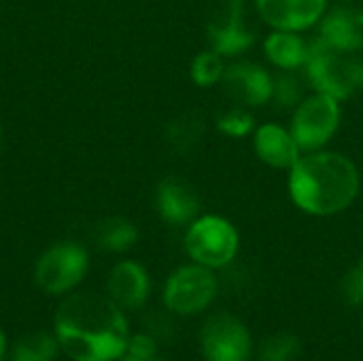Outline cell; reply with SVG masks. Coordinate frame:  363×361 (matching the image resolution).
Instances as JSON below:
<instances>
[{
    "instance_id": "1",
    "label": "cell",
    "mask_w": 363,
    "mask_h": 361,
    "mask_svg": "<svg viewBox=\"0 0 363 361\" xmlns=\"http://www.w3.org/2000/svg\"><path fill=\"white\" fill-rule=\"evenodd\" d=\"M53 334L72 361H117L132 336L125 311L96 291L68 294L55 309Z\"/></svg>"
},
{
    "instance_id": "2",
    "label": "cell",
    "mask_w": 363,
    "mask_h": 361,
    "mask_svg": "<svg viewBox=\"0 0 363 361\" xmlns=\"http://www.w3.org/2000/svg\"><path fill=\"white\" fill-rule=\"evenodd\" d=\"M287 191L296 209L313 217L347 211L359 196L362 177L355 162L340 151H311L287 170Z\"/></svg>"
},
{
    "instance_id": "3",
    "label": "cell",
    "mask_w": 363,
    "mask_h": 361,
    "mask_svg": "<svg viewBox=\"0 0 363 361\" xmlns=\"http://www.w3.org/2000/svg\"><path fill=\"white\" fill-rule=\"evenodd\" d=\"M304 74L315 91L330 94L342 102L363 91V55L336 49L315 36L311 38Z\"/></svg>"
},
{
    "instance_id": "4",
    "label": "cell",
    "mask_w": 363,
    "mask_h": 361,
    "mask_svg": "<svg viewBox=\"0 0 363 361\" xmlns=\"http://www.w3.org/2000/svg\"><path fill=\"white\" fill-rule=\"evenodd\" d=\"M183 245L191 262L221 270L236 260L240 236L230 219L221 215H200L187 226Z\"/></svg>"
},
{
    "instance_id": "5",
    "label": "cell",
    "mask_w": 363,
    "mask_h": 361,
    "mask_svg": "<svg viewBox=\"0 0 363 361\" xmlns=\"http://www.w3.org/2000/svg\"><path fill=\"white\" fill-rule=\"evenodd\" d=\"M340 100L323 91H313L306 94V98L294 109L289 130L302 153H311L328 147L340 128Z\"/></svg>"
},
{
    "instance_id": "6",
    "label": "cell",
    "mask_w": 363,
    "mask_h": 361,
    "mask_svg": "<svg viewBox=\"0 0 363 361\" xmlns=\"http://www.w3.org/2000/svg\"><path fill=\"white\" fill-rule=\"evenodd\" d=\"M219 294L215 270L196 262L177 268L164 283L162 300L166 311L179 317H189L206 311Z\"/></svg>"
},
{
    "instance_id": "7",
    "label": "cell",
    "mask_w": 363,
    "mask_h": 361,
    "mask_svg": "<svg viewBox=\"0 0 363 361\" xmlns=\"http://www.w3.org/2000/svg\"><path fill=\"white\" fill-rule=\"evenodd\" d=\"M89 270L87 251L72 240L49 247L36 262L34 281L49 296H68L85 279Z\"/></svg>"
},
{
    "instance_id": "8",
    "label": "cell",
    "mask_w": 363,
    "mask_h": 361,
    "mask_svg": "<svg viewBox=\"0 0 363 361\" xmlns=\"http://www.w3.org/2000/svg\"><path fill=\"white\" fill-rule=\"evenodd\" d=\"M211 49L223 57H236L251 49L257 40V30L251 21L247 0H221L206 23Z\"/></svg>"
},
{
    "instance_id": "9",
    "label": "cell",
    "mask_w": 363,
    "mask_h": 361,
    "mask_svg": "<svg viewBox=\"0 0 363 361\" xmlns=\"http://www.w3.org/2000/svg\"><path fill=\"white\" fill-rule=\"evenodd\" d=\"M200 349L206 361H249L253 340L249 328L236 315L217 313L200 330Z\"/></svg>"
},
{
    "instance_id": "10",
    "label": "cell",
    "mask_w": 363,
    "mask_h": 361,
    "mask_svg": "<svg viewBox=\"0 0 363 361\" xmlns=\"http://www.w3.org/2000/svg\"><path fill=\"white\" fill-rule=\"evenodd\" d=\"M219 85L232 102L245 109L272 102V74L255 62H234L225 66Z\"/></svg>"
},
{
    "instance_id": "11",
    "label": "cell",
    "mask_w": 363,
    "mask_h": 361,
    "mask_svg": "<svg viewBox=\"0 0 363 361\" xmlns=\"http://www.w3.org/2000/svg\"><path fill=\"white\" fill-rule=\"evenodd\" d=\"M257 15L272 30L306 32L328 13V0H253Z\"/></svg>"
},
{
    "instance_id": "12",
    "label": "cell",
    "mask_w": 363,
    "mask_h": 361,
    "mask_svg": "<svg viewBox=\"0 0 363 361\" xmlns=\"http://www.w3.org/2000/svg\"><path fill=\"white\" fill-rule=\"evenodd\" d=\"M155 209L168 226H189L200 217V196L191 183L179 177H166L155 189Z\"/></svg>"
},
{
    "instance_id": "13",
    "label": "cell",
    "mask_w": 363,
    "mask_h": 361,
    "mask_svg": "<svg viewBox=\"0 0 363 361\" xmlns=\"http://www.w3.org/2000/svg\"><path fill=\"white\" fill-rule=\"evenodd\" d=\"M151 294V279L143 264L123 260L113 266L106 281V296L123 311H138L147 304Z\"/></svg>"
},
{
    "instance_id": "14",
    "label": "cell",
    "mask_w": 363,
    "mask_h": 361,
    "mask_svg": "<svg viewBox=\"0 0 363 361\" xmlns=\"http://www.w3.org/2000/svg\"><path fill=\"white\" fill-rule=\"evenodd\" d=\"M253 151L259 162L277 170H289L302 155L289 128L279 123H262L253 132Z\"/></svg>"
},
{
    "instance_id": "15",
    "label": "cell",
    "mask_w": 363,
    "mask_h": 361,
    "mask_svg": "<svg viewBox=\"0 0 363 361\" xmlns=\"http://www.w3.org/2000/svg\"><path fill=\"white\" fill-rule=\"evenodd\" d=\"M319 38L342 51H363V9L336 6L319 21Z\"/></svg>"
},
{
    "instance_id": "16",
    "label": "cell",
    "mask_w": 363,
    "mask_h": 361,
    "mask_svg": "<svg viewBox=\"0 0 363 361\" xmlns=\"http://www.w3.org/2000/svg\"><path fill=\"white\" fill-rule=\"evenodd\" d=\"M308 49L311 40H306L302 32L272 30L264 40V53L279 70H304Z\"/></svg>"
},
{
    "instance_id": "17",
    "label": "cell",
    "mask_w": 363,
    "mask_h": 361,
    "mask_svg": "<svg viewBox=\"0 0 363 361\" xmlns=\"http://www.w3.org/2000/svg\"><path fill=\"white\" fill-rule=\"evenodd\" d=\"M60 353V345L55 334L51 332H28L15 340L9 349V361H55Z\"/></svg>"
},
{
    "instance_id": "18",
    "label": "cell",
    "mask_w": 363,
    "mask_h": 361,
    "mask_svg": "<svg viewBox=\"0 0 363 361\" xmlns=\"http://www.w3.org/2000/svg\"><path fill=\"white\" fill-rule=\"evenodd\" d=\"M138 240V228L125 217H108L96 228V243L108 253H125Z\"/></svg>"
},
{
    "instance_id": "19",
    "label": "cell",
    "mask_w": 363,
    "mask_h": 361,
    "mask_svg": "<svg viewBox=\"0 0 363 361\" xmlns=\"http://www.w3.org/2000/svg\"><path fill=\"white\" fill-rule=\"evenodd\" d=\"M204 136V119L198 113H183L166 126V143L179 155H187Z\"/></svg>"
},
{
    "instance_id": "20",
    "label": "cell",
    "mask_w": 363,
    "mask_h": 361,
    "mask_svg": "<svg viewBox=\"0 0 363 361\" xmlns=\"http://www.w3.org/2000/svg\"><path fill=\"white\" fill-rule=\"evenodd\" d=\"M306 74L300 70H279L272 74V102L281 109H296L306 98Z\"/></svg>"
},
{
    "instance_id": "21",
    "label": "cell",
    "mask_w": 363,
    "mask_h": 361,
    "mask_svg": "<svg viewBox=\"0 0 363 361\" xmlns=\"http://www.w3.org/2000/svg\"><path fill=\"white\" fill-rule=\"evenodd\" d=\"M225 57L221 53H217L215 49H204L200 51L194 60H191V66H189V74H191V81L198 85V87H213V85H219L221 79H223V72H225Z\"/></svg>"
},
{
    "instance_id": "22",
    "label": "cell",
    "mask_w": 363,
    "mask_h": 361,
    "mask_svg": "<svg viewBox=\"0 0 363 361\" xmlns=\"http://www.w3.org/2000/svg\"><path fill=\"white\" fill-rule=\"evenodd\" d=\"M300 351L302 345L298 336L289 332H281V334H272L262 343L257 361H296L300 357Z\"/></svg>"
},
{
    "instance_id": "23",
    "label": "cell",
    "mask_w": 363,
    "mask_h": 361,
    "mask_svg": "<svg viewBox=\"0 0 363 361\" xmlns=\"http://www.w3.org/2000/svg\"><path fill=\"white\" fill-rule=\"evenodd\" d=\"M215 126L221 134L230 136V138H245L251 132H255V119L253 115L245 109V106H232L225 109L217 115Z\"/></svg>"
},
{
    "instance_id": "24",
    "label": "cell",
    "mask_w": 363,
    "mask_h": 361,
    "mask_svg": "<svg viewBox=\"0 0 363 361\" xmlns=\"http://www.w3.org/2000/svg\"><path fill=\"white\" fill-rule=\"evenodd\" d=\"M157 347H160V343L151 334H147V332L132 334L128 340L125 353L117 361H164L160 357Z\"/></svg>"
},
{
    "instance_id": "25",
    "label": "cell",
    "mask_w": 363,
    "mask_h": 361,
    "mask_svg": "<svg viewBox=\"0 0 363 361\" xmlns=\"http://www.w3.org/2000/svg\"><path fill=\"white\" fill-rule=\"evenodd\" d=\"M145 332L151 334L157 343L162 340H170L174 338L177 334V326L172 321V313H160V311H153L145 317Z\"/></svg>"
},
{
    "instance_id": "26",
    "label": "cell",
    "mask_w": 363,
    "mask_h": 361,
    "mask_svg": "<svg viewBox=\"0 0 363 361\" xmlns=\"http://www.w3.org/2000/svg\"><path fill=\"white\" fill-rule=\"evenodd\" d=\"M6 355H9V345H6V334H4V330L0 328V361L6 360Z\"/></svg>"
},
{
    "instance_id": "27",
    "label": "cell",
    "mask_w": 363,
    "mask_h": 361,
    "mask_svg": "<svg viewBox=\"0 0 363 361\" xmlns=\"http://www.w3.org/2000/svg\"><path fill=\"white\" fill-rule=\"evenodd\" d=\"M0 143H2V128H0Z\"/></svg>"
},
{
    "instance_id": "28",
    "label": "cell",
    "mask_w": 363,
    "mask_h": 361,
    "mask_svg": "<svg viewBox=\"0 0 363 361\" xmlns=\"http://www.w3.org/2000/svg\"><path fill=\"white\" fill-rule=\"evenodd\" d=\"M362 328H363V321H362Z\"/></svg>"
}]
</instances>
